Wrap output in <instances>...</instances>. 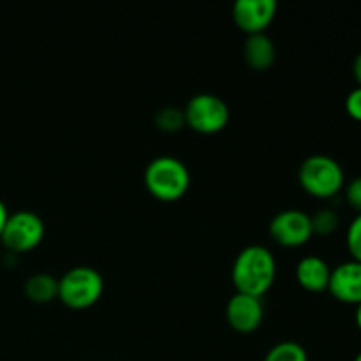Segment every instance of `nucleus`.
<instances>
[{"instance_id": "1", "label": "nucleus", "mask_w": 361, "mask_h": 361, "mask_svg": "<svg viewBox=\"0 0 361 361\" xmlns=\"http://www.w3.org/2000/svg\"><path fill=\"white\" fill-rule=\"evenodd\" d=\"M277 277V259L268 247L254 243L236 254L231 281L236 293L263 298Z\"/></svg>"}, {"instance_id": "2", "label": "nucleus", "mask_w": 361, "mask_h": 361, "mask_svg": "<svg viewBox=\"0 0 361 361\" xmlns=\"http://www.w3.org/2000/svg\"><path fill=\"white\" fill-rule=\"evenodd\" d=\"M145 187L159 201L175 203L190 187V171L175 155H157L145 168Z\"/></svg>"}, {"instance_id": "3", "label": "nucleus", "mask_w": 361, "mask_h": 361, "mask_svg": "<svg viewBox=\"0 0 361 361\" xmlns=\"http://www.w3.org/2000/svg\"><path fill=\"white\" fill-rule=\"evenodd\" d=\"M298 182L310 196L328 200L341 192L345 185V175L341 162L331 155L314 154L300 164Z\"/></svg>"}, {"instance_id": "4", "label": "nucleus", "mask_w": 361, "mask_h": 361, "mask_svg": "<svg viewBox=\"0 0 361 361\" xmlns=\"http://www.w3.org/2000/svg\"><path fill=\"white\" fill-rule=\"evenodd\" d=\"M104 293V279L92 267H74L59 279V300L73 310L95 305Z\"/></svg>"}, {"instance_id": "5", "label": "nucleus", "mask_w": 361, "mask_h": 361, "mask_svg": "<svg viewBox=\"0 0 361 361\" xmlns=\"http://www.w3.org/2000/svg\"><path fill=\"white\" fill-rule=\"evenodd\" d=\"M44 221L32 210H18L9 214L0 235V242L9 252H30L41 245L44 238Z\"/></svg>"}, {"instance_id": "6", "label": "nucleus", "mask_w": 361, "mask_h": 361, "mask_svg": "<svg viewBox=\"0 0 361 361\" xmlns=\"http://www.w3.org/2000/svg\"><path fill=\"white\" fill-rule=\"evenodd\" d=\"M185 123L200 134H217L228 126L229 108L222 97L215 94H196L183 108Z\"/></svg>"}, {"instance_id": "7", "label": "nucleus", "mask_w": 361, "mask_h": 361, "mask_svg": "<svg viewBox=\"0 0 361 361\" xmlns=\"http://www.w3.org/2000/svg\"><path fill=\"white\" fill-rule=\"evenodd\" d=\"M270 236L282 247H302L312 238V221L307 212L300 208L282 210L271 219Z\"/></svg>"}, {"instance_id": "8", "label": "nucleus", "mask_w": 361, "mask_h": 361, "mask_svg": "<svg viewBox=\"0 0 361 361\" xmlns=\"http://www.w3.org/2000/svg\"><path fill=\"white\" fill-rule=\"evenodd\" d=\"M226 319L238 334H252L264 319L263 300L257 296L235 293L226 305Z\"/></svg>"}, {"instance_id": "9", "label": "nucleus", "mask_w": 361, "mask_h": 361, "mask_svg": "<svg viewBox=\"0 0 361 361\" xmlns=\"http://www.w3.org/2000/svg\"><path fill=\"white\" fill-rule=\"evenodd\" d=\"M277 14L275 0H238L233 4V20L247 35L261 34Z\"/></svg>"}, {"instance_id": "10", "label": "nucleus", "mask_w": 361, "mask_h": 361, "mask_svg": "<svg viewBox=\"0 0 361 361\" xmlns=\"http://www.w3.org/2000/svg\"><path fill=\"white\" fill-rule=\"evenodd\" d=\"M328 291L337 302L356 305L361 303V263L349 259L331 268Z\"/></svg>"}, {"instance_id": "11", "label": "nucleus", "mask_w": 361, "mask_h": 361, "mask_svg": "<svg viewBox=\"0 0 361 361\" xmlns=\"http://www.w3.org/2000/svg\"><path fill=\"white\" fill-rule=\"evenodd\" d=\"M296 281L305 291L321 293L328 291L330 284L331 268L323 257L319 256H305L296 264Z\"/></svg>"}, {"instance_id": "12", "label": "nucleus", "mask_w": 361, "mask_h": 361, "mask_svg": "<svg viewBox=\"0 0 361 361\" xmlns=\"http://www.w3.org/2000/svg\"><path fill=\"white\" fill-rule=\"evenodd\" d=\"M243 56H245L247 66L252 67L254 71H267L275 63L277 49L270 35L267 32H261V34L247 35L245 44H243Z\"/></svg>"}, {"instance_id": "13", "label": "nucleus", "mask_w": 361, "mask_h": 361, "mask_svg": "<svg viewBox=\"0 0 361 361\" xmlns=\"http://www.w3.org/2000/svg\"><path fill=\"white\" fill-rule=\"evenodd\" d=\"M25 296L34 303H48L59 298V279L49 274H34L25 281Z\"/></svg>"}, {"instance_id": "14", "label": "nucleus", "mask_w": 361, "mask_h": 361, "mask_svg": "<svg viewBox=\"0 0 361 361\" xmlns=\"http://www.w3.org/2000/svg\"><path fill=\"white\" fill-rule=\"evenodd\" d=\"M263 361H309V355L298 342L282 341L267 353Z\"/></svg>"}, {"instance_id": "15", "label": "nucleus", "mask_w": 361, "mask_h": 361, "mask_svg": "<svg viewBox=\"0 0 361 361\" xmlns=\"http://www.w3.org/2000/svg\"><path fill=\"white\" fill-rule=\"evenodd\" d=\"M314 235H331L338 228V214L331 208H321L316 214L310 215Z\"/></svg>"}, {"instance_id": "16", "label": "nucleus", "mask_w": 361, "mask_h": 361, "mask_svg": "<svg viewBox=\"0 0 361 361\" xmlns=\"http://www.w3.org/2000/svg\"><path fill=\"white\" fill-rule=\"evenodd\" d=\"M155 123L161 130L166 133H175V130L182 129L185 123V116H183V109L173 108V106H166L161 111L155 115Z\"/></svg>"}, {"instance_id": "17", "label": "nucleus", "mask_w": 361, "mask_h": 361, "mask_svg": "<svg viewBox=\"0 0 361 361\" xmlns=\"http://www.w3.org/2000/svg\"><path fill=\"white\" fill-rule=\"evenodd\" d=\"M345 245L351 254V259L361 263V214L356 215L349 224L348 233H345Z\"/></svg>"}, {"instance_id": "18", "label": "nucleus", "mask_w": 361, "mask_h": 361, "mask_svg": "<svg viewBox=\"0 0 361 361\" xmlns=\"http://www.w3.org/2000/svg\"><path fill=\"white\" fill-rule=\"evenodd\" d=\"M345 113L356 122H361V87L353 88L345 97Z\"/></svg>"}, {"instance_id": "19", "label": "nucleus", "mask_w": 361, "mask_h": 361, "mask_svg": "<svg viewBox=\"0 0 361 361\" xmlns=\"http://www.w3.org/2000/svg\"><path fill=\"white\" fill-rule=\"evenodd\" d=\"M345 200L349 207L361 214V176H356L345 185Z\"/></svg>"}, {"instance_id": "20", "label": "nucleus", "mask_w": 361, "mask_h": 361, "mask_svg": "<svg viewBox=\"0 0 361 361\" xmlns=\"http://www.w3.org/2000/svg\"><path fill=\"white\" fill-rule=\"evenodd\" d=\"M353 76H355L358 87H361V51L355 56V62H353Z\"/></svg>"}, {"instance_id": "21", "label": "nucleus", "mask_w": 361, "mask_h": 361, "mask_svg": "<svg viewBox=\"0 0 361 361\" xmlns=\"http://www.w3.org/2000/svg\"><path fill=\"white\" fill-rule=\"evenodd\" d=\"M7 217H9V212H7V207L4 204V201L0 200V235H2V229L6 226Z\"/></svg>"}, {"instance_id": "22", "label": "nucleus", "mask_w": 361, "mask_h": 361, "mask_svg": "<svg viewBox=\"0 0 361 361\" xmlns=\"http://www.w3.org/2000/svg\"><path fill=\"white\" fill-rule=\"evenodd\" d=\"M355 321H356V326L360 328L361 331V303L358 307H356V312H355Z\"/></svg>"}, {"instance_id": "23", "label": "nucleus", "mask_w": 361, "mask_h": 361, "mask_svg": "<svg viewBox=\"0 0 361 361\" xmlns=\"http://www.w3.org/2000/svg\"><path fill=\"white\" fill-rule=\"evenodd\" d=\"M355 361H361V351L358 353V355H356V356H355Z\"/></svg>"}]
</instances>
